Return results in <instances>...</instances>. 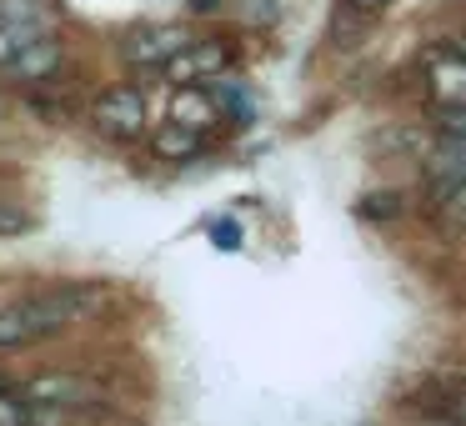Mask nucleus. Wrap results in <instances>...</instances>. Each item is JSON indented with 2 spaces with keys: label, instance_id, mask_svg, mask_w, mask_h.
Here are the masks:
<instances>
[{
  "label": "nucleus",
  "instance_id": "f257e3e1",
  "mask_svg": "<svg viewBox=\"0 0 466 426\" xmlns=\"http://www.w3.org/2000/svg\"><path fill=\"white\" fill-rule=\"evenodd\" d=\"M101 301H106V286L96 281H56V286H41V291L15 296V301H0V351L51 341V336L81 326Z\"/></svg>",
  "mask_w": 466,
  "mask_h": 426
},
{
  "label": "nucleus",
  "instance_id": "f03ea898",
  "mask_svg": "<svg viewBox=\"0 0 466 426\" xmlns=\"http://www.w3.org/2000/svg\"><path fill=\"white\" fill-rule=\"evenodd\" d=\"M56 25H61V5L56 0H0V71L31 41L51 36Z\"/></svg>",
  "mask_w": 466,
  "mask_h": 426
},
{
  "label": "nucleus",
  "instance_id": "7ed1b4c3",
  "mask_svg": "<svg viewBox=\"0 0 466 426\" xmlns=\"http://www.w3.org/2000/svg\"><path fill=\"white\" fill-rule=\"evenodd\" d=\"M86 121L96 126V131L106 136V141H141L146 136V96L136 91V86H106L101 96L91 101V111H86Z\"/></svg>",
  "mask_w": 466,
  "mask_h": 426
},
{
  "label": "nucleus",
  "instance_id": "20e7f679",
  "mask_svg": "<svg viewBox=\"0 0 466 426\" xmlns=\"http://www.w3.org/2000/svg\"><path fill=\"white\" fill-rule=\"evenodd\" d=\"M421 91L436 111L466 106V51L456 41H436L421 51Z\"/></svg>",
  "mask_w": 466,
  "mask_h": 426
},
{
  "label": "nucleus",
  "instance_id": "39448f33",
  "mask_svg": "<svg viewBox=\"0 0 466 426\" xmlns=\"http://www.w3.org/2000/svg\"><path fill=\"white\" fill-rule=\"evenodd\" d=\"M236 66V51H231V41H216V36H196L191 46H186L181 56H171L166 61V81L171 86H211V81H221L226 71Z\"/></svg>",
  "mask_w": 466,
  "mask_h": 426
},
{
  "label": "nucleus",
  "instance_id": "423d86ee",
  "mask_svg": "<svg viewBox=\"0 0 466 426\" xmlns=\"http://www.w3.org/2000/svg\"><path fill=\"white\" fill-rule=\"evenodd\" d=\"M191 41L196 36L186 31V25H141V31H131L121 41V56L131 66H141V71H166V61L181 56Z\"/></svg>",
  "mask_w": 466,
  "mask_h": 426
},
{
  "label": "nucleus",
  "instance_id": "0eeeda50",
  "mask_svg": "<svg viewBox=\"0 0 466 426\" xmlns=\"http://www.w3.org/2000/svg\"><path fill=\"white\" fill-rule=\"evenodd\" d=\"M421 176H426V186H431L436 206H441L446 196L466 181V141H461V136H451V131H441V126H436L431 151L421 156Z\"/></svg>",
  "mask_w": 466,
  "mask_h": 426
},
{
  "label": "nucleus",
  "instance_id": "6e6552de",
  "mask_svg": "<svg viewBox=\"0 0 466 426\" xmlns=\"http://www.w3.org/2000/svg\"><path fill=\"white\" fill-rule=\"evenodd\" d=\"M61 61H66V46L56 41V31L51 36H41V41H31L21 56H15L11 66H5V81L11 86H46V81H56V71H61Z\"/></svg>",
  "mask_w": 466,
  "mask_h": 426
},
{
  "label": "nucleus",
  "instance_id": "1a4fd4ad",
  "mask_svg": "<svg viewBox=\"0 0 466 426\" xmlns=\"http://www.w3.org/2000/svg\"><path fill=\"white\" fill-rule=\"evenodd\" d=\"M166 121L186 126V131L211 136L216 126L226 121V116H221V101H216L211 86H176V91H171V111H166Z\"/></svg>",
  "mask_w": 466,
  "mask_h": 426
},
{
  "label": "nucleus",
  "instance_id": "9d476101",
  "mask_svg": "<svg viewBox=\"0 0 466 426\" xmlns=\"http://www.w3.org/2000/svg\"><path fill=\"white\" fill-rule=\"evenodd\" d=\"M206 141H211V136H201V131H186V126L166 121L161 131L151 136V151H156V161H196V156L206 151Z\"/></svg>",
  "mask_w": 466,
  "mask_h": 426
},
{
  "label": "nucleus",
  "instance_id": "9b49d317",
  "mask_svg": "<svg viewBox=\"0 0 466 426\" xmlns=\"http://www.w3.org/2000/svg\"><path fill=\"white\" fill-rule=\"evenodd\" d=\"M0 426H31V401L11 381H0Z\"/></svg>",
  "mask_w": 466,
  "mask_h": 426
},
{
  "label": "nucleus",
  "instance_id": "f8f14e48",
  "mask_svg": "<svg viewBox=\"0 0 466 426\" xmlns=\"http://www.w3.org/2000/svg\"><path fill=\"white\" fill-rule=\"evenodd\" d=\"M236 15L246 25H276L281 21V0H236Z\"/></svg>",
  "mask_w": 466,
  "mask_h": 426
},
{
  "label": "nucleus",
  "instance_id": "ddd939ff",
  "mask_svg": "<svg viewBox=\"0 0 466 426\" xmlns=\"http://www.w3.org/2000/svg\"><path fill=\"white\" fill-rule=\"evenodd\" d=\"M21 231H31V216L15 201H0V241H5V236H21Z\"/></svg>",
  "mask_w": 466,
  "mask_h": 426
},
{
  "label": "nucleus",
  "instance_id": "4468645a",
  "mask_svg": "<svg viewBox=\"0 0 466 426\" xmlns=\"http://www.w3.org/2000/svg\"><path fill=\"white\" fill-rule=\"evenodd\" d=\"M441 211L451 216V221H461V226H466V181H461V186H456V191L441 201Z\"/></svg>",
  "mask_w": 466,
  "mask_h": 426
},
{
  "label": "nucleus",
  "instance_id": "2eb2a0df",
  "mask_svg": "<svg viewBox=\"0 0 466 426\" xmlns=\"http://www.w3.org/2000/svg\"><path fill=\"white\" fill-rule=\"evenodd\" d=\"M441 131H451V136H461V141H466V106H451V111H441Z\"/></svg>",
  "mask_w": 466,
  "mask_h": 426
},
{
  "label": "nucleus",
  "instance_id": "dca6fc26",
  "mask_svg": "<svg viewBox=\"0 0 466 426\" xmlns=\"http://www.w3.org/2000/svg\"><path fill=\"white\" fill-rule=\"evenodd\" d=\"M346 5H356L361 15H381L386 5H391V0H346Z\"/></svg>",
  "mask_w": 466,
  "mask_h": 426
},
{
  "label": "nucleus",
  "instance_id": "f3484780",
  "mask_svg": "<svg viewBox=\"0 0 466 426\" xmlns=\"http://www.w3.org/2000/svg\"><path fill=\"white\" fill-rule=\"evenodd\" d=\"M0 381H5V376H0Z\"/></svg>",
  "mask_w": 466,
  "mask_h": 426
}]
</instances>
